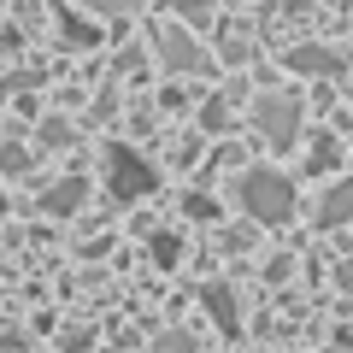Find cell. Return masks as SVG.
<instances>
[{
  "label": "cell",
  "mask_w": 353,
  "mask_h": 353,
  "mask_svg": "<svg viewBox=\"0 0 353 353\" xmlns=\"http://www.w3.org/2000/svg\"><path fill=\"white\" fill-rule=\"evenodd\" d=\"M236 201H241V212L253 218V224H289L294 218V183L283 171H271V165H253V171H241V183H236Z\"/></svg>",
  "instance_id": "cell-1"
},
{
  "label": "cell",
  "mask_w": 353,
  "mask_h": 353,
  "mask_svg": "<svg viewBox=\"0 0 353 353\" xmlns=\"http://www.w3.org/2000/svg\"><path fill=\"white\" fill-rule=\"evenodd\" d=\"M106 189H112V201H141V194L159 189V171H153L148 159H141L136 148H124V141H112L106 148Z\"/></svg>",
  "instance_id": "cell-2"
},
{
  "label": "cell",
  "mask_w": 353,
  "mask_h": 353,
  "mask_svg": "<svg viewBox=\"0 0 353 353\" xmlns=\"http://www.w3.org/2000/svg\"><path fill=\"white\" fill-rule=\"evenodd\" d=\"M253 124H259V136L271 141V148H294V141H301V101L265 88V94H253Z\"/></svg>",
  "instance_id": "cell-3"
},
{
  "label": "cell",
  "mask_w": 353,
  "mask_h": 353,
  "mask_svg": "<svg viewBox=\"0 0 353 353\" xmlns=\"http://www.w3.org/2000/svg\"><path fill=\"white\" fill-rule=\"evenodd\" d=\"M153 48H159L165 71H176V77H201V71H206V48H201L194 36H183V30H159Z\"/></svg>",
  "instance_id": "cell-4"
},
{
  "label": "cell",
  "mask_w": 353,
  "mask_h": 353,
  "mask_svg": "<svg viewBox=\"0 0 353 353\" xmlns=\"http://www.w3.org/2000/svg\"><path fill=\"white\" fill-rule=\"evenodd\" d=\"M83 201H88V183H83V176H59L53 189H41V212H48V218L83 212Z\"/></svg>",
  "instance_id": "cell-5"
},
{
  "label": "cell",
  "mask_w": 353,
  "mask_h": 353,
  "mask_svg": "<svg viewBox=\"0 0 353 353\" xmlns=\"http://www.w3.org/2000/svg\"><path fill=\"white\" fill-rule=\"evenodd\" d=\"M289 71H301V77H341V53L306 41V48H289Z\"/></svg>",
  "instance_id": "cell-6"
},
{
  "label": "cell",
  "mask_w": 353,
  "mask_h": 353,
  "mask_svg": "<svg viewBox=\"0 0 353 353\" xmlns=\"http://www.w3.org/2000/svg\"><path fill=\"white\" fill-rule=\"evenodd\" d=\"M201 301H206V312L218 318V330H224V336H236V330H241V306H236V289H230V283H206Z\"/></svg>",
  "instance_id": "cell-7"
},
{
  "label": "cell",
  "mask_w": 353,
  "mask_h": 353,
  "mask_svg": "<svg viewBox=\"0 0 353 353\" xmlns=\"http://www.w3.org/2000/svg\"><path fill=\"white\" fill-rule=\"evenodd\" d=\"M353 218V176L347 183H336V189H324V201H318V230H336Z\"/></svg>",
  "instance_id": "cell-8"
},
{
  "label": "cell",
  "mask_w": 353,
  "mask_h": 353,
  "mask_svg": "<svg viewBox=\"0 0 353 353\" xmlns=\"http://www.w3.org/2000/svg\"><path fill=\"white\" fill-rule=\"evenodd\" d=\"M59 36L71 41V48H94V41H101V30L83 24V18H59Z\"/></svg>",
  "instance_id": "cell-9"
},
{
  "label": "cell",
  "mask_w": 353,
  "mask_h": 353,
  "mask_svg": "<svg viewBox=\"0 0 353 353\" xmlns=\"http://www.w3.org/2000/svg\"><path fill=\"white\" fill-rule=\"evenodd\" d=\"M77 141V130L65 124V118H48V124H41V148H71Z\"/></svg>",
  "instance_id": "cell-10"
},
{
  "label": "cell",
  "mask_w": 353,
  "mask_h": 353,
  "mask_svg": "<svg viewBox=\"0 0 353 353\" xmlns=\"http://www.w3.org/2000/svg\"><path fill=\"white\" fill-rule=\"evenodd\" d=\"M30 165H36V159H30V148H18V141H12V148H0V171H6V176H24Z\"/></svg>",
  "instance_id": "cell-11"
},
{
  "label": "cell",
  "mask_w": 353,
  "mask_h": 353,
  "mask_svg": "<svg viewBox=\"0 0 353 353\" xmlns=\"http://www.w3.org/2000/svg\"><path fill=\"white\" fill-rule=\"evenodd\" d=\"M201 124H206V130H230V94H212V101H206Z\"/></svg>",
  "instance_id": "cell-12"
},
{
  "label": "cell",
  "mask_w": 353,
  "mask_h": 353,
  "mask_svg": "<svg viewBox=\"0 0 353 353\" xmlns=\"http://www.w3.org/2000/svg\"><path fill=\"white\" fill-rule=\"evenodd\" d=\"M171 12L189 18V24H206V18H212V0H171Z\"/></svg>",
  "instance_id": "cell-13"
},
{
  "label": "cell",
  "mask_w": 353,
  "mask_h": 353,
  "mask_svg": "<svg viewBox=\"0 0 353 353\" xmlns=\"http://www.w3.org/2000/svg\"><path fill=\"white\" fill-rule=\"evenodd\" d=\"M83 6H94L101 18H130L136 12V0H83Z\"/></svg>",
  "instance_id": "cell-14"
},
{
  "label": "cell",
  "mask_w": 353,
  "mask_h": 353,
  "mask_svg": "<svg viewBox=\"0 0 353 353\" xmlns=\"http://www.w3.org/2000/svg\"><path fill=\"white\" fill-rule=\"evenodd\" d=\"M336 153H341V148H336V141L324 136V141H318V148H312V171H324V165H336Z\"/></svg>",
  "instance_id": "cell-15"
},
{
  "label": "cell",
  "mask_w": 353,
  "mask_h": 353,
  "mask_svg": "<svg viewBox=\"0 0 353 353\" xmlns=\"http://www.w3.org/2000/svg\"><path fill=\"white\" fill-rule=\"evenodd\" d=\"M153 259H159V265H176V236H153Z\"/></svg>",
  "instance_id": "cell-16"
},
{
  "label": "cell",
  "mask_w": 353,
  "mask_h": 353,
  "mask_svg": "<svg viewBox=\"0 0 353 353\" xmlns=\"http://www.w3.org/2000/svg\"><path fill=\"white\" fill-rule=\"evenodd\" d=\"M153 353H189V336H183V330H171V336H159V347Z\"/></svg>",
  "instance_id": "cell-17"
},
{
  "label": "cell",
  "mask_w": 353,
  "mask_h": 353,
  "mask_svg": "<svg viewBox=\"0 0 353 353\" xmlns=\"http://www.w3.org/2000/svg\"><path fill=\"white\" fill-rule=\"evenodd\" d=\"M189 212H194V218H212L218 206H212V194H189Z\"/></svg>",
  "instance_id": "cell-18"
},
{
  "label": "cell",
  "mask_w": 353,
  "mask_h": 353,
  "mask_svg": "<svg viewBox=\"0 0 353 353\" xmlns=\"http://www.w3.org/2000/svg\"><path fill=\"white\" fill-rule=\"evenodd\" d=\"M0 212H6V194H0Z\"/></svg>",
  "instance_id": "cell-19"
}]
</instances>
